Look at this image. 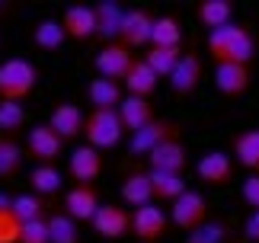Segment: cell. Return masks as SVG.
I'll return each mask as SVG.
<instances>
[{
  "label": "cell",
  "mask_w": 259,
  "mask_h": 243,
  "mask_svg": "<svg viewBox=\"0 0 259 243\" xmlns=\"http://www.w3.org/2000/svg\"><path fill=\"white\" fill-rule=\"evenodd\" d=\"M48 227H52V243H80V224L64 211H52Z\"/></svg>",
  "instance_id": "34"
},
{
  "label": "cell",
  "mask_w": 259,
  "mask_h": 243,
  "mask_svg": "<svg viewBox=\"0 0 259 243\" xmlns=\"http://www.w3.org/2000/svg\"><path fill=\"white\" fill-rule=\"evenodd\" d=\"M195 176L211 189H224L234 182V157L227 150H205L195 164Z\"/></svg>",
  "instance_id": "11"
},
{
  "label": "cell",
  "mask_w": 259,
  "mask_h": 243,
  "mask_svg": "<svg viewBox=\"0 0 259 243\" xmlns=\"http://www.w3.org/2000/svg\"><path fill=\"white\" fill-rule=\"evenodd\" d=\"M234 16H237L234 0H195V19H198V26L208 29V32L237 23Z\"/></svg>",
  "instance_id": "21"
},
{
  "label": "cell",
  "mask_w": 259,
  "mask_h": 243,
  "mask_svg": "<svg viewBox=\"0 0 259 243\" xmlns=\"http://www.w3.org/2000/svg\"><path fill=\"white\" fill-rule=\"evenodd\" d=\"M103 208L96 186H71L61 198V211L67 218H74L77 224H93L96 211Z\"/></svg>",
  "instance_id": "13"
},
{
  "label": "cell",
  "mask_w": 259,
  "mask_h": 243,
  "mask_svg": "<svg viewBox=\"0 0 259 243\" xmlns=\"http://www.w3.org/2000/svg\"><path fill=\"white\" fill-rule=\"evenodd\" d=\"M125 138V125L115 109H90L87 125H83V141L96 150H112Z\"/></svg>",
  "instance_id": "3"
},
{
  "label": "cell",
  "mask_w": 259,
  "mask_h": 243,
  "mask_svg": "<svg viewBox=\"0 0 259 243\" xmlns=\"http://www.w3.org/2000/svg\"><path fill=\"white\" fill-rule=\"evenodd\" d=\"M135 243H138V240H135Z\"/></svg>",
  "instance_id": "42"
},
{
  "label": "cell",
  "mask_w": 259,
  "mask_h": 243,
  "mask_svg": "<svg viewBox=\"0 0 259 243\" xmlns=\"http://www.w3.org/2000/svg\"><path fill=\"white\" fill-rule=\"evenodd\" d=\"M67 42V32L61 26V19H42V23H35L32 29V45L38 52H58Z\"/></svg>",
  "instance_id": "28"
},
{
  "label": "cell",
  "mask_w": 259,
  "mask_h": 243,
  "mask_svg": "<svg viewBox=\"0 0 259 243\" xmlns=\"http://www.w3.org/2000/svg\"><path fill=\"white\" fill-rule=\"evenodd\" d=\"M38 67L29 58L0 61V103H23L38 87Z\"/></svg>",
  "instance_id": "2"
},
{
  "label": "cell",
  "mask_w": 259,
  "mask_h": 243,
  "mask_svg": "<svg viewBox=\"0 0 259 243\" xmlns=\"http://www.w3.org/2000/svg\"><path fill=\"white\" fill-rule=\"evenodd\" d=\"M211 80L224 99H243L253 87V70L246 64H214Z\"/></svg>",
  "instance_id": "12"
},
{
  "label": "cell",
  "mask_w": 259,
  "mask_h": 243,
  "mask_svg": "<svg viewBox=\"0 0 259 243\" xmlns=\"http://www.w3.org/2000/svg\"><path fill=\"white\" fill-rule=\"evenodd\" d=\"M125 84H115V80H106V77H93L87 87V99L93 109H115L125 103Z\"/></svg>",
  "instance_id": "25"
},
{
  "label": "cell",
  "mask_w": 259,
  "mask_h": 243,
  "mask_svg": "<svg viewBox=\"0 0 259 243\" xmlns=\"http://www.w3.org/2000/svg\"><path fill=\"white\" fill-rule=\"evenodd\" d=\"M61 26L67 38H74V42H96V7H87V4L64 7Z\"/></svg>",
  "instance_id": "18"
},
{
  "label": "cell",
  "mask_w": 259,
  "mask_h": 243,
  "mask_svg": "<svg viewBox=\"0 0 259 243\" xmlns=\"http://www.w3.org/2000/svg\"><path fill=\"white\" fill-rule=\"evenodd\" d=\"M170 215L157 205H144V208H138L135 211V221H132V234L138 243H160L166 234H170Z\"/></svg>",
  "instance_id": "9"
},
{
  "label": "cell",
  "mask_w": 259,
  "mask_h": 243,
  "mask_svg": "<svg viewBox=\"0 0 259 243\" xmlns=\"http://www.w3.org/2000/svg\"><path fill=\"white\" fill-rule=\"evenodd\" d=\"M132 221L135 215L128 211L122 201H106L103 208L96 211V218H93V234L96 237H103V240H122L132 234Z\"/></svg>",
  "instance_id": "8"
},
{
  "label": "cell",
  "mask_w": 259,
  "mask_h": 243,
  "mask_svg": "<svg viewBox=\"0 0 259 243\" xmlns=\"http://www.w3.org/2000/svg\"><path fill=\"white\" fill-rule=\"evenodd\" d=\"M183 55H186V48H147L141 58L154 67V74L160 80H170L173 70L179 67V61H183Z\"/></svg>",
  "instance_id": "30"
},
{
  "label": "cell",
  "mask_w": 259,
  "mask_h": 243,
  "mask_svg": "<svg viewBox=\"0 0 259 243\" xmlns=\"http://www.w3.org/2000/svg\"><path fill=\"white\" fill-rule=\"evenodd\" d=\"M10 10H13V7H10V0H0V19H4Z\"/></svg>",
  "instance_id": "41"
},
{
  "label": "cell",
  "mask_w": 259,
  "mask_h": 243,
  "mask_svg": "<svg viewBox=\"0 0 259 243\" xmlns=\"http://www.w3.org/2000/svg\"><path fill=\"white\" fill-rule=\"evenodd\" d=\"M23 160H26V147L19 144L16 138L0 135V182L19 176V170H23Z\"/></svg>",
  "instance_id": "27"
},
{
  "label": "cell",
  "mask_w": 259,
  "mask_h": 243,
  "mask_svg": "<svg viewBox=\"0 0 259 243\" xmlns=\"http://www.w3.org/2000/svg\"><path fill=\"white\" fill-rule=\"evenodd\" d=\"M118 195H122V205L125 208H144V205H154L157 195H154V182L147 170H132V173L122 176V186H118Z\"/></svg>",
  "instance_id": "20"
},
{
  "label": "cell",
  "mask_w": 259,
  "mask_h": 243,
  "mask_svg": "<svg viewBox=\"0 0 259 243\" xmlns=\"http://www.w3.org/2000/svg\"><path fill=\"white\" fill-rule=\"evenodd\" d=\"M48 125H52L58 135L67 141H77L83 135V125H87V115L83 109L74 103V99H58V103L52 106V115H48Z\"/></svg>",
  "instance_id": "16"
},
{
  "label": "cell",
  "mask_w": 259,
  "mask_h": 243,
  "mask_svg": "<svg viewBox=\"0 0 259 243\" xmlns=\"http://www.w3.org/2000/svg\"><path fill=\"white\" fill-rule=\"evenodd\" d=\"M19 243H52V227L45 221H32V224H23V240Z\"/></svg>",
  "instance_id": "37"
},
{
  "label": "cell",
  "mask_w": 259,
  "mask_h": 243,
  "mask_svg": "<svg viewBox=\"0 0 259 243\" xmlns=\"http://www.w3.org/2000/svg\"><path fill=\"white\" fill-rule=\"evenodd\" d=\"M118 118H122V125H125L128 135H138L141 128H147L157 118V112H154V103H151V99L125 96V103L118 106Z\"/></svg>",
  "instance_id": "22"
},
{
  "label": "cell",
  "mask_w": 259,
  "mask_h": 243,
  "mask_svg": "<svg viewBox=\"0 0 259 243\" xmlns=\"http://www.w3.org/2000/svg\"><path fill=\"white\" fill-rule=\"evenodd\" d=\"M29 186H32L35 195L52 198V195H58V192L64 189V176H61L58 167H32L29 170Z\"/></svg>",
  "instance_id": "29"
},
{
  "label": "cell",
  "mask_w": 259,
  "mask_h": 243,
  "mask_svg": "<svg viewBox=\"0 0 259 243\" xmlns=\"http://www.w3.org/2000/svg\"><path fill=\"white\" fill-rule=\"evenodd\" d=\"M26 157L35 160V167H55L58 157L64 154V138L58 135V131L42 122V125H32L26 135Z\"/></svg>",
  "instance_id": "5"
},
{
  "label": "cell",
  "mask_w": 259,
  "mask_h": 243,
  "mask_svg": "<svg viewBox=\"0 0 259 243\" xmlns=\"http://www.w3.org/2000/svg\"><path fill=\"white\" fill-rule=\"evenodd\" d=\"M243 240L259 243V211H250V218L243 221Z\"/></svg>",
  "instance_id": "39"
},
{
  "label": "cell",
  "mask_w": 259,
  "mask_h": 243,
  "mask_svg": "<svg viewBox=\"0 0 259 243\" xmlns=\"http://www.w3.org/2000/svg\"><path fill=\"white\" fill-rule=\"evenodd\" d=\"M135 58L125 45H106V48H99L96 58H93V67H96V77H106V80H115V84H125V77H128V70H132L135 64Z\"/></svg>",
  "instance_id": "14"
},
{
  "label": "cell",
  "mask_w": 259,
  "mask_h": 243,
  "mask_svg": "<svg viewBox=\"0 0 259 243\" xmlns=\"http://www.w3.org/2000/svg\"><path fill=\"white\" fill-rule=\"evenodd\" d=\"M151 48H183V26L176 16H157L154 23V35H151Z\"/></svg>",
  "instance_id": "31"
},
{
  "label": "cell",
  "mask_w": 259,
  "mask_h": 243,
  "mask_svg": "<svg viewBox=\"0 0 259 243\" xmlns=\"http://www.w3.org/2000/svg\"><path fill=\"white\" fill-rule=\"evenodd\" d=\"M23 240V221L13 215V208L0 211V243H19Z\"/></svg>",
  "instance_id": "36"
},
{
  "label": "cell",
  "mask_w": 259,
  "mask_h": 243,
  "mask_svg": "<svg viewBox=\"0 0 259 243\" xmlns=\"http://www.w3.org/2000/svg\"><path fill=\"white\" fill-rule=\"evenodd\" d=\"M183 138V125H179L176 118H154L147 128H141L138 135H132V141H128V157H151L160 144H166V141H176Z\"/></svg>",
  "instance_id": "4"
},
{
  "label": "cell",
  "mask_w": 259,
  "mask_h": 243,
  "mask_svg": "<svg viewBox=\"0 0 259 243\" xmlns=\"http://www.w3.org/2000/svg\"><path fill=\"white\" fill-rule=\"evenodd\" d=\"M231 157L250 173H259V128H243L231 135Z\"/></svg>",
  "instance_id": "23"
},
{
  "label": "cell",
  "mask_w": 259,
  "mask_h": 243,
  "mask_svg": "<svg viewBox=\"0 0 259 243\" xmlns=\"http://www.w3.org/2000/svg\"><path fill=\"white\" fill-rule=\"evenodd\" d=\"M125 13H128V10L118 4V0H99V4H96V42H99V48L118 42Z\"/></svg>",
  "instance_id": "17"
},
{
  "label": "cell",
  "mask_w": 259,
  "mask_h": 243,
  "mask_svg": "<svg viewBox=\"0 0 259 243\" xmlns=\"http://www.w3.org/2000/svg\"><path fill=\"white\" fill-rule=\"evenodd\" d=\"M256 32L250 23H231L224 29H214L205 38V52L211 55L214 64H253L256 58Z\"/></svg>",
  "instance_id": "1"
},
{
  "label": "cell",
  "mask_w": 259,
  "mask_h": 243,
  "mask_svg": "<svg viewBox=\"0 0 259 243\" xmlns=\"http://www.w3.org/2000/svg\"><path fill=\"white\" fill-rule=\"evenodd\" d=\"M202 80H205V61H202V55H198L195 48H186L179 67L173 70V77L166 80V84H170L173 99H179V103L192 99L198 93V87H202Z\"/></svg>",
  "instance_id": "6"
},
{
  "label": "cell",
  "mask_w": 259,
  "mask_h": 243,
  "mask_svg": "<svg viewBox=\"0 0 259 243\" xmlns=\"http://www.w3.org/2000/svg\"><path fill=\"white\" fill-rule=\"evenodd\" d=\"M151 173V170H147ZM151 182H154V195L157 201H173L179 195H186L189 186H186V176H173V173H151Z\"/></svg>",
  "instance_id": "33"
},
{
  "label": "cell",
  "mask_w": 259,
  "mask_h": 243,
  "mask_svg": "<svg viewBox=\"0 0 259 243\" xmlns=\"http://www.w3.org/2000/svg\"><path fill=\"white\" fill-rule=\"evenodd\" d=\"M26 109L23 103H0V135H10V138H16V131H23L26 128Z\"/></svg>",
  "instance_id": "35"
},
{
  "label": "cell",
  "mask_w": 259,
  "mask_h": 243,
  "mask_svg": "<svg viewBox=\"0 0 259 243\" xmlns=\"http://www.w3.org/2000/svg\"><path fill=\"white\" fill-rule=\"evenodd\" d=\"M154 23L157 16L151 13L147 7H135L125 13V23H122V35H118V45H125L128 52L135 48H151V35H154Z\"/></svg>",
  "instance_id": "10"
},
{
  "label": "cell",
  "mask_w": 259,
  "mask_h": 243,
  "mask_svg": "<svg viewBox=\"0 0 259 243\" xmlns=\"http://www.w3.org/2000/svg\"><path fill=\"white\" fill-rule=\"evenodd\" d=\"M157 87H160V77L154 74V67L147 64L141 55H138L135 64H132V70H128V77H125V93H128V96L151 99V96L157 93Z\"/></svg>",
  "instance_id": "24"
},
{
  "label": "cell",
  "mask_w": 259,
  "mask_h": 243,
  "mask_svg": "<svg viewBox=\"0 0 259 243\" xmlns=\"http://www.w3.org/2000/svg\"><path fill=\"white\" fill-rule=\"evenodd\" d=\"M7 208H13V198H10V195H4V192H0V211H7Z\"/></svg>",
  "instance_id": "40"
},
{
  "label": "cell",
  "mask_w": 259,
  "mask_h": 243,
  "mask_svg": "<svg viewBox=\"0 0 259 243\" xmlns=\"http://www.w3.org/2000/svg\"><path fill=\"white\" fill-rule=\"evenodd\" d=\"M231 240V221L227 218H208L198 230H192V234H186L183 243H227Z\"/></svg>",
  "instance_id": "32"
},
{
  "label": "cell",
  "mask_w": 259,
  "mask_h": 243,
  "mask_svg": "<svg viewBox=\"0 0 259 243\" xmlns=\"http://www.w3.org/2000/svg\"><path fill=\"white\" fill-rule=\"evenodd\" d=\"M13 215L23 221V224L45 221V218H52V198H42V195H35V192L13 195Z\"/></svg>",
  "instance_id": "26"
},
{
  "label": "cell",
  "mask_w": 259,
  "mask_h": 243,
  "mask_svg": "<svg viewBox=\"0 0 259 243\" xmlns=\"http://www.w3.org/2000/svg\"><path fill=\"white\" fill-rule=\"evenodd\" d=\"M208 218H211V215H208V198H205L198 189H189L186 195H179L173 205H170V221H173V227L186 230V234L198 230Z\"/></svg>",
  "instance_id": "7"
},
{
  "label": "cell",
  "mask_w": 259,
  "mask_h": 243,
  "mask_svg": "<svg viewBox=\"0 0 259 243\" xmlns=\"http://www.w3.org/2000/svg\"><path fill=\"white\" fill-rule=\"evenodd\" d=\"M189 167V147L183 144V138L176 141H166L147 157V170L151 173H173V176H183Z\"/></svg>",
  "instance_id": "19"
},
{
  "label": "cell",
  "mask_w": 259,
  "mask_h": 243,
  "mask_svg": "<svg viewBox=\"0 0 259 243\" xmlns=\"http://www.w3.org/2000/svg\"><path fill=\"white\" fill-rule=\"evenodd\" d=\"M67 173H71L77 186H93L103 176V150H96L90 144L74 147L71 157H67Z\"/></svg>",
  "instance_id": "15"
},
{
  "label": "cell",
  "mask_w": 259,
  "mask_h": 243,
  "mask_svg": "<svg viewBox=\"0 0 259 243\" xmlns=\"http://www.w3.org/2000/svg\"><path fill=\"white\" fill-rule=\"evenodd\" d=\"M240 198L250 211H259V173H250L240 182Z\"/></svg>",
  "instance_id": "38"
}]
</instances>
